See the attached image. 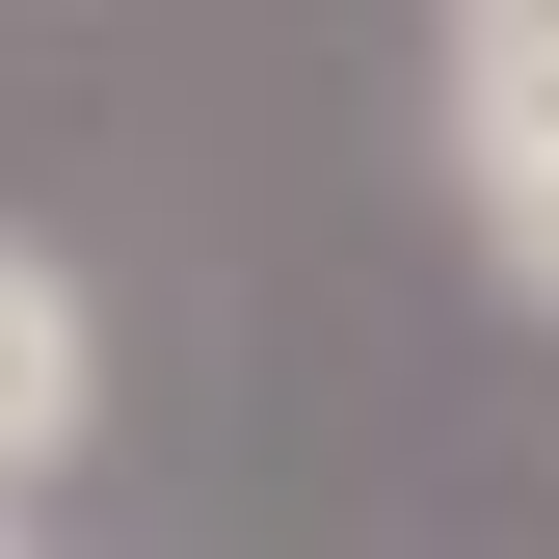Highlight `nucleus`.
I'll return each mask as SVG.
<instances>
[{
  "label": "nucleus",
  "instance_id": "20e7f679",
  "mask_svg": "<svg viewBox=\"0 0 559 559\" xmlns=\"http://www.w3.org/2000/svg\"><path fill=\"white\" fill-rule=\"evenodd\" d=\"M0 559H53V533H27V507H0Z\"/></svg>",
  "mask_w": 559,
  "mask_h": 559
},
{
  "label": "nucleus",
  "instance_id": "f257e3e1",
  "mask_svg": "<svg viewBox=\"0 0 559 559\" xmlns=\"http://www.w3.org/2000/svg\"><path fill=\"white\" fill-rule=\"evenodd\" d=\"M81 427H107V294H81V266H53L27 214H0V507H27V479L81 453Z\"/></svg>",
  "mask_w": 559,
  "mask_h": 559
},
{
  "label": "nucleus",
  "instance_id": "f03ea898",
  "mask_svg": "<svg viewBox=\"0 0 559 559\" xmlns=\"http://www.w3.org/2000/svg\"><path fill=\"white\" fill-rule=\"evenodd\" d=\"M427 107H453V160L559 133V0H427Z\"/></svg>",
  "mask_w": 559,
  "mask_h": 559
},
{
  "label": "nucleus",
  "instance_id": "7ed1b4c3",
  "mask_svg": "<svg viewBox=\"0 0 559 559\" xmlns=\"http://www.w3.org/2000/svg\"><path fill=\"white\" fill-rule=\"evenodd\" d=\"M453 214H479V266L559 320V133H479V160H453Z\"/></svg>",
  "mask_w": 559,
  "mask_h": 559
}]
</instances>
